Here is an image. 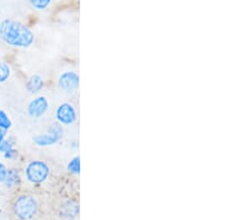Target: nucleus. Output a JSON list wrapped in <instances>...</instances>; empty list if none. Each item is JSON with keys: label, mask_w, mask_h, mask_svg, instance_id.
<instances>
[{"label": "nucleus", "mask_w": 250, "mask_h": 220, "mask_svg": "<svg viewBox=\"0 0 250 220\" xmlns=\"http://www.w3.org/2000/svg\"><path fill=\"white\" fill-rule=\"evenodd\" d=\"M0 38L9 46L27 48L35 41V35L27 26L14 19L0 22Z\"/></svg>", "instance_id": "1"}, {"label": "nucleus", "mask_w": 250, "mask_h": 220, "mask_svg": "<svg viewBox=\"0 0 250 220\" xmlns=\"http://www.w3.org/2000/svg\"><path fill=\"white\" fill-rule=\"evenodd\" d=\"M13 209L19 220H31L38 213V202L34 196L21 195L15 200Z\"/></svg>", "instance_id": "2"}, {"label": "nucleus", "mask_w": 250, "mask_h": 220, "mask_svg": "<svg viewBox=\"0 0 250 220\" xmlns=\"http://www.w3.org/2000/svg\"><path fill=\"white\" fill-rule=\"evenodd\" d=\"M50 168L46 162L35 160L28 163L26 168V177L32 183H42L48 178Z\"/></svg>", "instance_id": "3"}, {"label": "nucleus", "mask_w": 250, "mask_h": 220, "mask_svg": "<svg viewBox=\"0 0 250 220\" xmlns=\"http://www.w3.org/2000/svg\"><path fill=\"white\" fill-rule=\"evenodd\" d=\"M63 135V130L62 126L59 123H54L49 127L48 129V133L45 135H38L35 136L32 140L36 145L42 146V147H47V146H51L57 143L60 139L62 138Z\"/></svg>", "instance_id": "4"}, {"label": "nucleus", "mask_w": 250, "mask_h": 220, "mask_svg": "<svg viewBox=\"0 0 250 220\" xmlns=\"http://www.w3.org/2000/svg\"><path fill=\"white\" fill-rule=\"evenodd\" d=\"M56 118L59 125L69 126L77 120V111L75 106L69 102H63L56 110Z\"/></svg>", "instance_id": "5"}, {"label": "nucleus", "mask_w": 250, "mask_h": 220, "mask_svg": "<svg viewBox=\"0 0 250 220\" xmlns=\"http://www.w3.org/2000/svg\"><path fill=\"white\" fill-rule=\"evenodd\" d=\"M80 83V78L77 73L74 71H66L59 77L58 86L62 90L66 91V93H75L78 90Z\"/></svg>", "instance_id": "6"}, {"label": "nucleus", "mask_w": 250, "mask_h": 220, "mask_svg": "<svg viewBox=\"0 0 250 220\" xmlns=\"http://www.w3.org/2000/svg\"><path fill=\"white\" fill-rule=\"evenodd\" d=\"M48 108H49L48 99L43 96H39L28 103L27 113L32 118H42L47 113Z\"/></svg>", "instance_id": "7"}, {"label": "nucleus", "mask_w": 250, "mask_h": 220, "mask_svg": "<svg viewBox=\"0 0 250 220\" xmlns=\"http://www.w3.org/2000/svg\"><path fill=\"white\" fill-rule=\"evenodd\" d=\"M26 87L29 93L31 94H35V93H38L42 89L43 87V79L40 77L39 75H34L31 76V77L28 79V81L26 83Z\"/></svg>", "instance_id": "8"}, {"label": "nucleus", "mask_w": 250, "mask_h": 220, "mask_svg": "<svg viewBox=\"0 0 250 220\" xmlns=\"http://www.w3.org/2000/svg\"><path fill=\"white\" fill-rule=\"evenodd\" d=\"M60 216H62L63 218L66 219H72L75 218L76 216L78 215V207L77 205H72V203H66V205H63L62 208V211H60Z\"/></svg>", "instance_id": "9"}, {"label": "nucleus", "mask_w": 250, "mask_h": 220, "mask_svg": "<svg viewBox=\"0 0 250 220\" xmlns=\"http://www.w3.org/2000/svg\"><path fill=\"white\" fill-rule=\"evenodd\" d=\"M6 183L7 186L9 187H13V186H16L17 183L19 182V176L18 174L16 173V171L14 169L11 170H8L7 171V176H6V179L5 181H3Z\"/></svg>", "instance_id": "10"}, {"label": "nucleus", "mask_w": 250, "mask_h": 220, "mask_svg": "<svg viewBox=\"0 0 250 220\" xmlns=\"http://www.w3.org/2000/svg\"><path fill=\"white\" fill-rule=\"evenodd\" d=\"M10 68L6 62L0 61V83L6 82L10 77Z\"/></svg>", "instance_id": "11"}, {"label": "nucleus", "mask_w": 250, "mask_h": 220, "mask_svg": "<svg viewBox=\"0 0 250 220\" xmlns=\"http://www.w3.org/2000/svg\"><path fill=\"white\" fill-rule=\"evenodd\" d=\"M11 126H13V122L8 117V115L3 110H0V129L8 130L10 129Z\"/></svg>", "instance_id": "12"}, {"label": "nucleus", "mask_w": 250, "mask_h": 220, "mask_svg": "<svg viewBox=\"0 0 250 220\" xmlns=\"http://www.w3.org/2000/svg\"><path fill=\"white\" fill-rule=\"evenodd\" d=\"M68 170L72 174L78 175L80 173V157L79 156H76L71 159V161L68 163Z\"/></svg>", "instance_id": "13"}, {"label": "nucleus", "mask_w": 250, "mask_h": 220, "mask_svg": "<svg viewBox=\"0 0 250 220\" xmlns=\"http://www.w3.org/2000/svg\"><path fill=\"white\" fill-rule=\"evenodd\" d=\"M30 3L36 8V9L42 10L50 5V0H31Z\"/></svg>", "instance_id": "14"}, {"label": "nucleus", "mask_w": 250, "mask_h": 220, "mask_svg": "<svg viewBox=\"0 0 250 220\" xmlns=\"http://www.w3.org/2000/svg\"><path fill=\"white\" fill-rule=\"evenodd\" d=\"M14 143L10 141V140H3V141L0 143V153L6 154L8 151L14 149Z\"/></svg>", "instance_id": "15"}, {"label": "nucleus", "mask_w": 250, "mask_h": 220, "mask_svg": "<svg viewBox=\"0 0 250 220\" xmlns=\"http://www.w3.org/2000/svg\"><path fill=\"white\" fill-rule=\"evenodd\" d=\"M7 168L6 166L3 165V163L0 162V182H3L6 179V176H7Z\"/></svg>", "instance_id": "16"}, {"label": "nucleus", "mask_w": 250, "mask_h": 220, "mask_svg": "<svg viewBox=\"0 0 250 220\" xmlns=\"http://www.w3.org/2000/svg\"><path fill=\"white\" fill-rule=\"evenodd\" d=\"M3 155H5V158H7V159H11V158H14L16 155H17V151H16L15 149H11V150L8 151V153L3 154Z\"/></svg>", "instance_id": "17"}, {"label": "nucleus", "mask_w": 250, "mask_h": 220, "mask_svg": "<svg viewBox=\"0 0 250 220\" xmlns=\"http://www.w3.org/2000/svg\"><path fill=\"white\" fill-rule=\"evenodd\" d=\"M6 133L7 131L6 130H3V129H0V143H1L3 140H5V136H6Z\"/></svg>", "instance_id": "18"}]
</instances>
